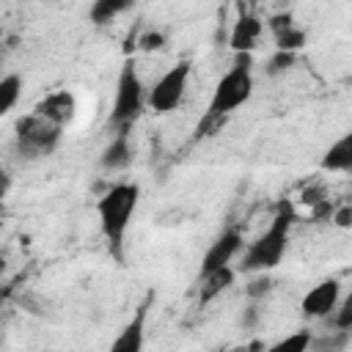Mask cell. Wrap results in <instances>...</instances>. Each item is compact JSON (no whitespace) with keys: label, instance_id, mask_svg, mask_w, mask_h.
<instances>
[{"label":"cell","instance_id":"5","mask_svg":"<svg viewBox=\"0 0 352 352\" xmlns=\"http://www.w3.org/2000/svg\"><path fill=\"white\" fill-rule=\"evenodd\" d=\"M14 135H16V151L19 157L25 160H41V157H50L60 140V126L50 124L47 118L30 113V116H22L14 126Z\"/></svg>","mask_w":352,"mask_h":352},{"label":"cell","instance_id":"6","mask_svg":"<svg viewBox=\"0 0 352 352\" xmlns=\"http://www.w3.org/2000/svg\"><path fill=\"white\" fill-rule=\"evenodd\" d=\"M190 60H179L176 66H170L146 94V107L157 116H165V113H173L182 99H184V91H187V80H190Z\"/></svg>","mask_w":352,"mask_h":352},{"label":"cell","instance_id":"13","mask_svg":"<svg viewBox=\"0 0 352 352\" xmlns=\"http://www.w3.org/2000/svg\"><path fill=\"white\" fill-rule=\"evenodd\" d=\"M319 168H322V170H330V173H338V170L346 173V170H352V132H346L344 138H338V140L324 151Z\"/></svg>","mask_w":352,"mask_h":352},{"label":"cell","instance_id":"8","mask_svg":"<svg viewBox=\"0 0 352 352\" xmlns=\"http://www.w3.org/2000/svg\"><path fill=\"white\" fill-rule=\"evenodd\" d=\"M341 300V283L336 278H324L319 280L314 289H308L300 300V311L305 319H324L336 311Z\"/></svg>","mask_w":352,"mask_h":352},{"label":"cell","instance_id":"21","mask_svg":"<svg viewBox=\"0 0 352 352\" xmlns=\"http://www.w3.org/2000/svg\"><path fill=\"white\" fill-rule=\"evenodd\" d=\"M165 44H168V38H165V33H162V30H146L143 36H138V47H140L143 52L162 50Z\"/></svg>","mask_w":352,"mask_h":352},{"label":"cell","instance_id":"20","mask_svg":"<svg viewBox=\"0 0 352 352\" xmlns=\"http://www.w3.org/2000/svg\"><path fill=\"white\" fill-rule=\"evenodd\" d=\"M333 314H336V319H333L336 330H352V297L338 300V305H336Z\"/></svg>","mask_w":352,"mask_h":352},{"label":"cell","instance_id":"15","mask_svg":"<svg viewBox=\"0 0 352 352\" xmlns=\"http://www.w3.org/2000/svg\"><path fill=\"white\" fill-rule=\"evenodd\" d=\"M126 8H132L129 0H96L91 8H88V19L94 25H107L113 22L118 14H124Z\"/></svg>","mask_w":352,"mask_h":352},{"label":"cell","instance_id":"27","mask_svg":"<svg viewBox=\"0 0 352 352\" xmlns=\"http://www.w3.org/2000/svg\"><path fill=\"white\" fill-rule=\"evenodd\" d=\"M8 190H11V176L6 168H0V201L8 195Z\"/></svg>","mask_w":352,"mask_h":352},{"label":"cell","instance_id":"29","mask_svg":"<svg viewBox=\"0 0 352 352\" xmlns=\"http://www.w3.org/2000/svg\"><path fill=\"white\" fill-rule=\"evenodd\" d=\"M0 314H3V297H0Z\"/></svg>","mask_w":352,"mask_h":352},{"label":"cell","instance_id":"24","mask_svg":"<svg viewBox=\"0 0 352 352\" xmlns=\"http://www.w3.org/2000/svg\"><path fill=\"white\" fill-rule=\"evenodd\" d=\"M270 289H272V280L267 278V272H261L258 278H253V280L248 283V289H245V294H248L250 300H261L264 294H270Z\"/></svg>","mask_w":352,"mask_h":352},{"label":"cell","instance_id":"3","mask_svg":"<svg viewBox=\"0 0 352 352\" xmlns=\"http://www.w3.org/2000/svg\"><path fill=\"white\" fill-rule=\"evenodd\" d=\"M250 96H253V58L250 55H236L231 69L217 80L206 113L217 116V118H228Z\"/></svg>","mask_w":352,"mask_h":352},{"label":"cell","instance_id":"23","mask_svg":"<svg viewBox=\"0 0 352 352\" xmlns=\"http://www.w3.org/2000/svg\"><path fill=\"white\" fill-rule=\"evenodd\" d=\"M226 124V118H217V116H209L204 113L201 121L195 124V138H212L214 132H220V126Z\"/></svg>","mask_w":352,"mask_h":352},{"label":"cell","instance_id":"25","mask_svg":"<svg viewBox=\"0 0 352 352\" xmlns=\"http://www.w3.org/2000/svg\"><path fill=\"white\" fill-rule=\"evenodd\" d=\"M261 322V308L253 302V305H248L245 311H242V316H239V324L245 327V330H250V327H256Z\"/></svg>","mask_w":352,"mask_h":352},{"label":"cell","instance_id":"16","mask_svg":"<svg viewBox=\"0 0 352 352\" xmlns=\"http://www.w3.org/2000/svg\"><path fill=\"white\" fill-rule=\"evenodd\" d=\"M272 38H275V50H278V52H292V55H297V52L305 47L308 33H305V28H300V25H289V28L272 33Z\"/></svg>","mask_w":352,"mask_h":352},{"label":"cell","instance_id":"4","mask_svg":"<svg viewBox=\"0 0 352 352\" xmlns=\"http://www.w3.org/2000/svg\"><path fill=\"white\" fill-rule=\"evenodd\" d=\"M146 107V91L140 82V74L135 69V60L126 58L121 72H118V82H116V99H113V110H110V126L116 132L129 135L132 124L140 118Z\"/></svg>","mask_w":352,"mask_h":352},{"label":"cell","instance_id":"19","mask_svg":"<svg viewBox=\"0 0 352 352\" xmlns=\"http://www.w3.org/2000/svg\"><path fill=\"white\" fill-rule=\"evenodd\" d=\"M311 338H314L311 330H297V333L275 341L267 352H308L311 349Z\"/></svg>","mask_w":352,"mask_h":352},{"label":"cell","instance_id":"11","mask_svg":"<svg viewBox=\"0 0 352 352\" xmlns=\"http://www.w3.org/2000/svg\"><path fill=\"white\" fill-rule=\"evenodd\" d=\"M74 110H77V99H74V94L72 91H52V94H47L38 104H36V116H41V118H47L50 124H55V126H66L72 118H74Z\"/></svg>","mask_w":352,"mask_h":352},{"label":"cell","instance_id":"1","mask_svg":"<svg viewBox=\"0 0 352 352\" xmlns=\"http://www.w3.org/2000/svg\"><path fill=\"white\" fill-rule=\"evenodd\" d=\"M292 223H294V209H292L289 201H280V204H278V212H275V217H272V223L264 228V234H258L256 242L248 245L239 270H242V272H258V275L275 270V267L283 261L286 250H289Z\"/></svg>","mask_w":352,"mask_h":352},{"label":"cell","instance_id":"18","mask_svg":"<svg viewBox=\"0 0 352 352\" xmlns=\"http://www.w3.org/2000/svg\"><path fill=\"white\" fill-rule=\"evenodd\" d=\"M22 96V77L19 74H6L0 77V118L14 110V104Z\"/></svg>","mask_w":352,"mask_h":352},{"label":"cell","instance_id":"30","mask_svg":"<svg viewBox=\"0 0 352 352\" xmlns=\"http://www.w3.org/2000/svg\"><path fill=\"white\" fill-rule=\"evenodd\" d=\"M214 352H226V349H214Z\"/></svg>","mask_w":352,"mask_h":352},{"label":"cell","instance_id":"28","mask_svg":"<svg viewBox=\"0 0 352 352\" xmlns=\"http://www.w3.org/2000/svg\"><path fill=\"white\" fill-rule=\"evenodd\" d=\"M6 272V256H0V275Z\"/></svg>","mask_w":352,"mask_h":352},{"label":"cell","instance_id":"10","mask_svg":"<svg viewBox=\"0 0 352 352\" xmlns=\"http://www.w3.org/2000/svg\"><path fill=\"white\" fill-rule=\"evenodd\" d=\"M148 305H151V294L138 305L135 316L121 327V333L113 338L107 352H143L146 344V316H148Z\"/></svg>","mask_w":352,"mask_h":352},{"label":"cell","instance_id":"2","mask_svg":"<svg viewBox=\"0 0 352 352\" xmlns=\"http://www.w3.org/2000/svg\"><path fill=\"white\" fill-rule=\"evenodd\" d=\"M140 201V187L135 182H121L113 184L99 201H96V214H99V226L102 234L113 250L116 258H121V245H124V234L135 217Z\"/></svg>","mask_w":352,"mask_h":352},{"label":"cell","instance_id":"14","mask_svg":"<svg viewBox=\"0 0 352 352\" xmlns=\"http://www.w3.org/2000/svg\"><path fill=\"white\" fill-rule=\"evenodd\" d=\"M234 283V270L231 267H220L209 275H198V302L206 305L212 302L217 294H223L228 286Z\"/></svg>","mask_w":352,"mask_h":352},{"label":"cell","instance_id":"22","mask_svg":"<svg viewBox=\"0 0 352 352\" xmlns=\"http://www.w3.org/2000/svg\"><path fill=\"white\" fill-rule=\"evenodd\" d=\"M294 60H297V55H292V52H278V50H275V55H272L270 63H267V74H283V72H289V69L294 66Z\"/></svg>","mask_w":352,"mask_h":352},{"label":"cell","instance_id":"7","mask_svg":"<svg viewBox=\"0 0 352 352\" xmlns=\"http://www.w3.org/2000/svg\"><path fill=\"white\" fill-rule=\"evenodd\" d=\"M242 248H245L242 228H236V226L226 228V231L209 245V250L204 253V261H201L198 275H209V272H214V270H220V267H231V261L236 258V253H239Z\"/></svg>","mask_w":352,"mask_h":352},{"label":"cell","instance_id":"26","mask_svg":"<svg viewBox=\"0 0 352 352\" xmlns=\"http://www.w3.org/2000/svg\"><path fill=\"white\" fill-rule=\"evenodd\" d=\"M333 223H336L338 228H349V226H352V206H349V204H344L341 209H336Z\"/></svg>","mask_w":352,"mask_h":352},{"label":"cell","instance_id":"17","mask_svg":"<svg viewBox=\"0 0 352 352\" xmlns=\"http://www.w3.org/2000/svg\"><path fill=\"white\" fill-rule=\"evenodd\" d=\"M352 341V330H330L319 338H311V349L308 352H346Z\"/></svg>","mask_w":352,"mask_h":352},{"label":"cell","instance_id":"9","mask_svg":"<svg viewBox=\"0 0 352 352\" xmlns=\"http://www.w3.org/2000/svg\"><path fill=\"white\" fill-rule=\"evenodd\" d=\"M261 33H264V22L253 11L239 8V16H236V22L231 25V33H228V47L236 55H250L258 44Z\"/></svg>","mask_w":352,"mask_h":352},{"label":"cell","instance_id":"12","mask_svg":"<svg viewBox=\"0 0 352 352\" xmlns=\"http://www.w3.org/2000/svg\"><path fill=\"white\" fill-rule=\"evenodd\" d=\"M132 157H135V148H132V143H129V135H124V132H116V138L104 146V151H102V157H99V165L104 168V170H126L129 165H132Z\"/></svg>","mask_w":352,"mask_h":352}]
</instances>
